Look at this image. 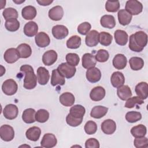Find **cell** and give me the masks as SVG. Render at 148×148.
<instances>
[{
  "instance_id": "cell-49",
  "label": "cell",
  "mask_w": 148,
  "mask_h": 148,
  "mask_svg": "<svg viewBox=\"0 0 148 148\" xmlns=\"http://www.w3.org/2000/svg\"><path fill=\"white\" fill-rule=\"evenodd\" d=\"M91 28V24L88 22H83L77 27V32L81 35H87Z\"/></svg>"
},
{
  "instance_id": "cell-24",
  "label": "cell",
  "mask_w": 148,
  "mask_h": 148,
  "mask_svg": "<svg viewBox=\"0 0 148 148\" xmlns=\"http://www.w3.org/2000/svg\"><path fill=\"white\" fill-rule=\"evenodd\" d=\"M59 101L62 105L68 107L71 106L74 104L75 98L74 95L71 92H65L60 95Z\"/></svg>"
},
{
  "instance_id": "cell-36",
  "label": "cell",
  "mask_w": 148,
  "mask_h": 148,
  "mask_svg": "<svg viewBox=\"0 0 148 148\" xmlns=\"http://www.w3.org/2000/svg\"><path fill=\"white\" fill-rule=\"evenodd\" d=\"M147 132V128L145 125L143 124H139L133 127L131 130L132 135L136 138H141L146 135Z\"/></svg>"
},
{
  "instance_id": "cell-45",
  "label": "cell",
  "mask_w": 148,
  "mask_h": 148,
  "mask_svg": "<svg viewBox=\"0 0 148 148\" xmlns=\"http://www.w3.org/2000/svg\"><path fill=\"white\" fill-rule=\"evenodd\" d=\"M66 61L67 63L72 66H77L80 61V58L78 54L73 53H69L66 55Z\"/></svg>"
},
{
  "instance_id": "cell-44",
  "label": "cell",
  "mask_w": 148,
  "mask_h": 148,
  "mask_svg": "<svg viewBox=\"0 0 148 148\" xmlns=\"http://www.w3.org/2000/svg\"><path fill=\"white\" fill-rule=\"evenodd\" d=\"M126 101H127L125 103V107L130 109L134 108L136 105H142L144 103L143 100L138 96L130 97Z\"/></svg>"
},
{
  "instance_id": "cell-37",
  "label": "cell",
  "mask_w": 148,
  "mask_h": 148,
  "mask_svg": "<svg viewBox=\"0 0 148 148\" xmlns=\"http://www.w3.org/2000/svg\"><path fill=\"white\" fill-rule=\"evenodd\" d=\"M129 64L131 69L133 71H139L143 67L144 61L140 57H133L130 59Z\"/></svg>"
},
{
  "instance_id": "cell-10",
  "label": "cell",
  "mask_w": 148,
  "mask_h": 148,
  "mask_svg": "<svg viewBox=\"0 0 148 148\" xmlns=\"http://www.w3.org/2000/svg\"><path fill=\"white\" fill-rule=\"evenodd\" d=\"M3 58L7 63L13 64L16 62L20 57L17 49L9 48L5 51Z\"/></svg>"
},
{
  "instance_id": "cell-31",
  "label": "cell",
  "mask_w": 148,
  "mask_h": 148,
  "mask_svg": "<svg viewBox=\"0 0 148 148\" xmlns=\"http://www.w3.org/2000/svg\"><path fill=\"white\" fill-rule=\"evenodd\" d=\"M85 113L86 109L84 106L81 105H75L71 108L69 114L76 119H83Z\"/></svg>"
},
{
  "instance_id": "cell-28",
  "label": "cell",
  "mask_w": 148,
  "mask_h": 148,
  "mask_svg": "<svg viewBox=\"0 0 148 148\" xmlns=\"http://www.w3.org/2000/svg\"><path fill=\"white\" fill-rule=\"evenodd\" d=\"M100 23L102 27L109 29L113 28L116 25V20L112 15L106 14L101 17Z\"/></svg>"
},
{
  "instance_id": "cell-2",
  "label": "cell",
  "mask_w": 148,
  "mask_h": 148,
  "mask_svg": "<svg viewBox=\"0 0 148 148\" xmlns=\"http://www.w3.org/2000/svg\"><path fill=\"white\" fill-rule=\"evenodd\" d=\"M21 72L24 73V87L27 90L34 88L37 84V76L34 73L33 68L29 65H23L20 68Z\"/></svg>"
},
{
  "instance_id": "cell-12",
  "label": "cell",
  "mask_w": 148,
  "mask_h": 148,
  "mask_svg": "<svg viewBox=\"0 0 148 148\" xmlns=\"http://www.w3.org/2000/svg\"><path fill=\"white\" fill-rule=\"evenodd\" d=\"M35 40L36 45L39 47H46L49 45L50 39L49 36L44 32H38L35 38Z\"/></svg>"
},
{
  "instance_id": "cell-48",
  "label": "cell",
  "mask_w": 148,
  "mask_h": 148,
  "mask_svg": "<svg viewBox=\"0 0 148 148\" xmlns=\"http://www.w3.org/2000/svg\"><path fill=\"white\" fill-rule=\"evenodd\" d=\"M84 131L88 135H93L97 131V125L95 122L90 120L84 125Z\"/></svg>"
},
{
  "instance_id": "cell-56",
  "label": "cell",
  "mask_w": 148,
  "mask_h": 148,
  "mask_svg": "<svg viewBox=\"0 0 148 148\" xmlns=\"http://www.w3.org/2000/svg\"><path fill=\"white\" fill-rule=\"evenodd\" d=\"M3 2H2V1H1V9H3V8H4V6H5V4H6V1H5V2H4V3H2Z\"/></svg>"
},
{
  "instance_id": "cell-38",
  "label": "cell",
  "mask_w": 148,
  "mask_h": 148,
  "mask_svg": "<svg viewBox=\"0 0 148 148\" xmlns=\"http://www.w3.org/2000/svg\"><path fill=\"white\" fill-rule=\"evenodd\" d=\"M82 39L77 35H73L70 37L66 41V47L71 49H78L81 45Z\"/></svg>"
},
{
  "instance_id": "cell-13",
  "label": "cell",
  "mask_w": 148,
  "mask_h": 148,
  "mask_svg": "<svg viewBox=\"0 0 148 148\" xmlns=\"http://www.w3.org/2000/svg\"><path fill=\"white\" fill-rule=\"evenodd\" d=\"M85 42L88 47L96 46L99 43V32L94 29L90 31L86 35Z\"/></svg>"
},
{
  "instance_id": "cell-51",
  "label": "cell",
  "mask_w": 148,
  "mask_h": 148,
  "mask_svg": "<svg viewBox=\"0 0 148 148\" xmlns=\"http://www.w3.org/2000/svg\"><path fill=\"white\" fill-rule=\"evenodd\" d=\"M83 121V119H76L72 116H71L69 113L66 117V123L71 126V127H77L81 124V123Z\"/></svg>"
},
{
  "instance_id": "cell-53",
  "label": "cell",
  "mask_w": 148,
  "mask_h": 148,
  "mask_svg": "<svg viewBox=\"0 0 148 148\" xmlns=\"http://www.w3.org/2000/svg\"><path fill=\"white\" fill-rule=\"evenodd\" d=\"M36 2L42 6H48L50 5L53 1H49V0H42V1H36Z\"/></svg>"
},
{
  "instance_id": "cell-57",
  "label": "cell",
  "mask_w": 148,
  "mask_h": 148,
  "mask_svg": "<svg viewBox=\"0 0 148 148\" xmlns=\"http://www.w3.org/2000/svg\"><path fill=\"white\" fill-rule=\"evenodd\" d=\"M24 146H27V147H30V146H28V145H21V146H20V147H24Z\"/></svg>"
},
{
  "instance_id": "cell-14",
  "label": "cell",
  "mask_w": 148,
  "mask_h": 148,
  "mask_svg": "<svg viewBox=\"0 0 148 148\" xmlns=\"http://www.w3.org/2000/svg\"><path fill=\"white\" fill-rule=\"evenodd\" d=\"M58 55L56 51L50 50L46 51L42 56V62L46 66L53 65L57 60Z\"/></svg>"
},
{
  "instance_id": "cell-26",
  "label": "cell",
  "mask_w": 148,
  "mask_h": 148,
  "mask_svg": "<svg viewBox=\"0 0 148 148\" xmlns=\"http://www.w3.org/2000/svg\"><path fill=\"white\" fill-rule=\"evenodd\" d=\"M40 134L41 130L36 126L29 128L25 132L26 138L29 140L34 142H36L39 139Z\"/></svg>"
},
{
  "instance_id": "cell-33",
  "label": "cell",
  "mask_w": 148,
  "mask_h": 148,
  "mask_svg": "<svg viewBox=\"0 0 148 148\" xmlns=\"http://www.w3.org/2000/svg\"><path fill=\"white\" fill-rule=\"evenodd\" d=\"M108 111V108L103 106H95L90 112V116L94 119H101L105 116Z\"/></svg>"
},
{
  "instance_id": "cell-25",
  "label": "cell",
  "mask_w": 148,
  "mask_h": 148,
  "mask_svg": "<svg viewBox=\"0 0 148 148\" xmlns=\"http://www.w3.org/2000/svg\"><path fill=\"white\" fill-rule=\"evenodd\" d=\"M114 37L116 43L120 46H124L127 44L128 39L127 33L121 29H117L114 33Z\"/></svg>"
},
{
  "instance_id": "cell-6",
  "label": "cell",
  "mask_w": 148,
  "mask_h": 148,
  "mask_svg": "<svg viewBox=\"0 0 148 148\" xmlns=\"http://www.w3.org/2000/svg\"><path fill=\"white\" fill-rule=\"evenodd\" d=\"M0 137L5 142H9L14 137V131L13 127L8 124H4L0 127Z\"/></svg>"
},
{
  "instance_id": "cell-43",
  "label": "cell",
  "mask_w": 148,
  "mask_h": 148,
  "mask_svg": "<svg viewBox=\"0 0 148 148\" xmlns=\"http://www.w3.org/2000/svg\"><path fill=\"white\" fill-rule=\"evenodd\" d=\"M2 15L6 20L12 18L17 19L18 16L16 9L13 8H8L5 9L2 12Z\"/></svg>"
},
{
  "instance_id": "cell-22",
  "label": "cell",
  "mask_w": 148,
  "mask_h": 148,
  "mask_svg": "<svg viewBox=\"0 0 148 148\" xmlns=\"http://www.w3.org/2000/svg\"><path fill=\"white\" fill-rule=\"evenodd\" d=\"M127 57L123 54H116L112 61L113 66L119 70L123 69L127 65Z\"/></svg>"
},
{
  "instance_id": "cell-16",
  "label": "cell",
  "mask_w": 148,
  "mask_h": 148,
  "mask_svg": "<svg viewBox=\"0 0 148 148\" xmlns=\"http://www.w3.org/2000/svg\"><path fill=\"white\" fill-rule=\"evenodd\" d=\"M101 130L106 135L113 134L116 130V124L112 119H106L101 124Z\"/></svg>"
},
{
  "instance_id": "cell-35",
  "label": "cell",
  "mask_w": 148,
  "mask_h": 148,
  "mask_svg": "<svg viewBox=\"0 0 148 148\" xmlns=\"http://www.w3.org/2000/svg\"><path fill=\"white\" fill-rule=\"evenodd\" d=\"M20 58H27L31 56L32 49L31 46L27 43H21L16 48Z\"/></svg>"
},
{
  "instance_id": "cell-4",
  "label": "cell",
  "mask_w": 148,
  "mask_h": 148,
  "mask_svg": "<svg viewBox=\"0 0 148 148\" xmlns=\"http://www.w3.org/2000/svg\"><path fill=\"white\" fill-rule=\"evenodd\" d=\"M57 69L62 76L67 79H70L74 76L76 71L75 66H72L67 62L61 63L58 65Z\"/></svg>"
},
{
  "instance_id": "cell-5",
  "label": "cell",
  "mask_w": 148,
  "mask_h": 148,
  "mask_svg": "<svg viewBox=\"0 0 148 148\" xmlns=\"http://www.w3.org/2000/svg\"><path fill=\"white\" fill-rule=\"evenodd\" d=\"M18 86L15 80L12 79L6 80L2 85V90L7 95H13L16 94Z\"/></svg>"
},
{
  "instance_id": "cell-39",
  "label": "cell",
  "mask_w": 148,
  "mask_h": 148,
  "mask_svg": "<svg viewBox=\"0 0 148 148\" xmlns=\"http://www.w3.org/2000/svg\"><path fill=\"white\" fill-rule=\"evenodd\" d=\"M112 40L113 37L112 35L108 32L103 31L99 34V42L103 46H109L111 44Z\"/></svg>"
},
{
  "instance_id": "cell-19",
  "label": "cell",
  "mask_w": 148,
  "mask_h": 148,
  "mask_svg": "<svg viewBox=\"0 0 148 148\" xmlns=\"http://www.w3.org/2000/svg\"><path fill=\"white\" fill-rule=\"evenodd\" d=\"M48 15L51 20L59 21L62 19L64 16V9L60 5L54 6L49 10Z\"/></svg>"
},
{
  "instance_id": "cell-50",
  "label": "cell",
  "mask_w": 148,
  "mask_h": 148,
  "mask_svg": "<svg viewBox=\"0 0 148 148\" xmlns=\"http://www.w3.org/2000/svg\"><path fill=\"white\" fill-rule=\"evenodd\" d=\"M134 145L136 148L147 147H148V139L146 137L136 138L134 141Z\"/></svg>"
},
{
  "instance_id": "cell-11",
  "label": "cell",
  "mask_w": 148,
  "mask_h": 148,
  "mask_svg": "<svg viewBox=\"0 0 148 148\" xmlns=\"http://www.w3.org/2000/svg\"><path fill=\"white\" fill-rule=\"evenodd\" d=\"M57 143L56 136L50 133L45 134L40 142L41 146L46 148H51L54 147Z\"/></svg>"
},
{
  "instance_id": "cell-55",
  "label": "cell",
  "mask_w": 148,
  "mask_h": 148,
  "mask_svg": "<svg viewBox=\"0 0 148 148\" xmlns=\"http://www.w3.org/2000/svg\"><path fill=\"white\" fill-rule=\"evenodd\" d=\"M13 2L17 3V4H21L22 3H23L24 2H25L24 0H21V1H16V0H13Z\"/></svg>"
},
{
  "instance_id": "cell-7",
  "label": "cell",
  "mask_w": 148,
  "mask_h": 148,
  "mask_svg": "<svg viewBox=\"0 0 148 148\" xmlns=\"http://www.w3.org/2000/svg\"><path fill=\"white\" fill-rule=\"evenodd\" d=\"M86 76L87 80L90 83H97L101 78V71L97 67H92L87 70Z\"/></svg>"
},
{
  "instance_id": "cell-18",
  "label": "cell",
  "mask_w": 148,
  "mask_h": 148,
  "mask_svg": "<svg viewBox=\"0 0 148 148\" xmlns=\"http://www.w3.org/2000/svg\"><path fill=\"white\" fill-rule=\"evenodd\" d=\"M82 66L85 69H89L94 67L97 64L95 56L91 53H85L82 58Z\"/></svg>"
},
{
  "instance_id": "cell-46",
  "label": "cell",
  "mask_w": 148,
  "mask_h": 148,
  "mask_svg": "<svg viewBox=\"0 0 148 148\" xmlns=\"http://www.w3.org/2000/svg\"><path fill=\"white\" fill-rule=\"evenodd\" d=\"M120 8L119 1H107L105 3V9L108 12H116Z\"/></svg>"
},
{
  "instance_id": "cell-3",
  "label": "cell",
  "mask_w": 148,
  "mask_h": 148,
  "mask_svg": "<svg viewBox=\"0 0 148 148\" xmlns=\"http://www.w3.org/2000/svg\"><path fill=\"white\" fill-rule=\"evenodd\" d=\"M125 10L132 15H138L142 12L143 5L136 0H129L126 2Z\"/></svg>"
},
{
  "instance_id": "cell-52",
  "label": "cell",
  "mask_w": 148,
  "mask_h": 148,
  "mask_svg": "<svg viewBox=\"0 0 148 148\" xmlns=\"http://www.w3.org/2000/svg\"><path fill=\"white\" fill-rule=\"evenodd\" d=\"M100 146L99 141L95 138L88 139L85 142L86 148H99Z\"/></svg>"
},
{
  "instance_id": "cell-20",
  "label": "cell",
  "mask_w": 148,
  "mask_h": 148,
  "mask_svg": "<svg viewBox=\"0 0 148 148\" xmlns=\"http://www.w3.org/2000/svg\"><path fill=\"white\" fill-rule=\"evenodd\" d=\"M110 82L112 85L115 88H118L124 85L125 77L123 73L119 71L113 72L110 77Z\"/></svg>"
},
{
  "instance_id": "cell-21",
  "label": "cell",
  "mask_w": 148,
  "mask_h": 148,
  "mask_svg": "<svg viewBox=\"0 0 148 148\" xmlns=\"http://www.w3.org/2000/svg\"><path fill=\"white\" fill-rule=\"evenodd\" d=\"M135 91L140 98L146 99L148 97V84L145 82L139 83L135 88Z\"/></svg>"
},
{
  "instance_id": "cell-41",
  "label": "cell",
  "mask_w": 148,
  "mask_h": 148,
  "mask_svg": "<svg viewBox=\"0 0 148 148\" xmlns=\"http://www.w3.org/2000/svg\"><path fill=\"white\" fill-rule=\"evenodd\" d=\"M49 118V113L47 110L40 109L35 114V119L39 123H43L46 122Z\"/></svg>"
},
{
  "instance_id": "cell-9",
  "label": "cell",
  "mask_w": 148,
  "mask_h": 148,
  "mask_svg": "<svg viewBox=\"0 0 148 148\" xmlns=\"http://www.w3.org/2000/svg\"><path fill=\"white\" fill-rule=\"evenodd\" d=\"M18 113V109L17 106L12 103L7 105L3 110V114L4 117L8 120H13L16 119Z\"/></svg>"
},
{
  "instance_id": "cell-27",
  "label": "cell",
  "mask_w": 148,
  "mask_h": 148,
  "mask_svg": "<svg viewBox=\"0 0 148 148\" xmlns=\"http://www.w3.org/2000/svg\"><path fill=\"white\" fill-rule=\"evenodd\" d=\"M117 17L119 23L122 25H128L132 20V16L125 9H120L118 12Z\"/></svg>"
},
{
  "instance_id": "cell-47",
  "label": "cell",
  "mask_w": 148,
  "mask_h": 148,
  "mask_svg": "<svg viewBox=\"0 0 148 148\" xmlns=\"http://www.w3.org/2000/svg\"><path fill=\"white\" fill-rule=\"evenodd\" d=\"M95 57L97 61L99 62H105L108 60L109 54L107 50L105 49H100L97 51Z\"/></svg>"
},
{
  "instance_id": "cell-23",
  "label": "cell",
  "mask_w": 148,
  "mask_h": 148,
  "mask_svg": "<svg viewBox=\"0 0 148 148\" xmlns=\"http://www.w3.org/2000/svg\"><path fill=\"white\" fill-rule=\"evenodd\" d=\"M38 31V25L35 21H29L24 27V33L28 37L36 35Z\"/></svg>"
},
{
  "instance_id": "cell-34",
  "label": "cell",
  "mask_w": 148,
  "mask_h": 148,
  "mask_svg": "<svg viewBox=\"0 0 148 148\" xmlns=\"http://www.w3.org/2000/svg\"><path fill=\"white\" fill-rule=\"evenodd\" d=\"M36 112L32 108H28L23 111L22 114L23 120L27 124H31L36 121L35 119Z\"/></svg>"
},
{
  "instance_id": "cell-40",
  "label": "cell",
  "mask_w": 148,
  "mask_h": 148,
  "mask_svg": "<svg viewBox=\"0 0 148 148\" xmlns=\"http://www.w3.org/2000/svg\"><path fill=\"white\" fill-rule=\"evenodd\" d=\"M6 29L10 32L17 31L20 28V22L16 18H12L6 20L5 23Z\"/></svg>"
},
{
  "instance_id": "cell-30",
  "label": "cell",
  "mask_w": 148,
  "mask_h": 148,
  "mask_svg": "<svg viewBox=\"0 0 148 148\" xmlns=\"http://www.w3.org/2000/svg\"><path fill=\"white\" fill-rule=\"evenodd\" d=\"M37 14L36 8L31 5L26 6L21 10V15L25 20H32Z\"/></svg>"
},
{
  "instance_id": "cell-42",
  "label": "cell",
  "mask_w": 148,
  "mask_h": 148,
  "mask_svg": "<svg viewBox=\"0 0 148 148\" xmlns=\"http://www.w3.org/2000/svg\"><path fill=\"white\" fill-rule=\"evenodd\" d=\"M142 119V114L139 112L130 111L126 113L125 119L130 123H134L139 121Z\"/></svg>"
},
{
  "instance_id": "cell-29",
  "label": "cell",
  "mask_w": 148,
  "mask_h": 148,
  "mask_svg": "<svg viewBox=\"0 0 148 148\" xmlns=\"http://www.w3.org/2000/svg\"><path fill=\"white\" fill-rule=\"evenodd\" d=\"M117 94L120 99L126 101L129 98L131 97L132 91L128 86L123 85L117 88Z\"/></svg>"
},
{
  "instance_id": "cell-54",
  "label": "cell",
  "mask_w": 148,
  "mask_h": 148,
  "mask_svg": "<svg viewBox=\"0 0 148 148\" xmlns=\"http://www.w3.org/2000/svg\"><path fill=\"white\" fill-rule=\"evenodd\" d=\"M1 76H2L4 73H5V68L2 66V65H1Z\"/></svg>"
},
{
  "instance_id": "cell-1",
  "label": "cell",
  "mask_w": 148,
  "mask_h": 148,
  "mask_svg": "<svg viewBox=\"0 0 148 148\" xmlns=\"http://www.w3.org/2000/svg\"><path fill=\"white\" fill-rule=\"evenodd\" d=\"M147 43V35L143 31H139L130 36L129 48L135 52L142 51Z\"/></svg>"
},
{
  "instance_id": "cell-15",
  "label": "cell",
  "mask_w": 148,
  "mask_h": 148,
  "mask_svg": "<svg viewBox=\"0 0 148 148\" xmlns=\"http://www.w3.org/2000/svg\"><path fill=\"white\" fill-rule=\"evenodd\" d=\"M105 94L106 91L103 87L101 86H97L91 90L90 97L93 101H99L103 99Z\"/></svg>"
},
{
  "instance_id": "cell-32",
  "label": "cell",
  "mask_w": 148,
  "mask_h": 148,
  "mask_svg": "<svg viewBox=\"0 0 148 148\" xmlns=\"http://www.w3.org/2000/svg\"><path fill=\"white\" fill-rule=\"evenodd\" d=\"M65 77L62 76L57 69H53L51 73V82L50 83L53 86H56L57 85L62 86L65 84Z\"/></svg>"
},
{
  "instance_id": "cell-8",
  "label": "cell",
  "mask_w": 148,
  "mask_h": 148,
  "mask_svg": "<svg viewBox=\"0 0 148 148\" xmlns=\"http://www.w3.org/2000/svg\"><path fill=\"white\" fill-rule=\"evenodd\" d=\"M52 34L57 39H62L68 35V29L64 25H56L52 28Z\"/></svg>"
},
{
  "instance_id": "cell-17",
  "label": "cell",
  "mask_w": 148,
  "mask_h": 148,
  "mask_svg": "<svg viewBox=\"0 0 148 148\" xmlns=\"http://www.w3.org/2000/svg\"><path fill=\"white\" fill-rule=\"evenodd\" d=\"M36 72L38 83L40 85L46 84L50 79L49 71L43 66H40L38 68Z\"/></svg>"
}]
</instances>
